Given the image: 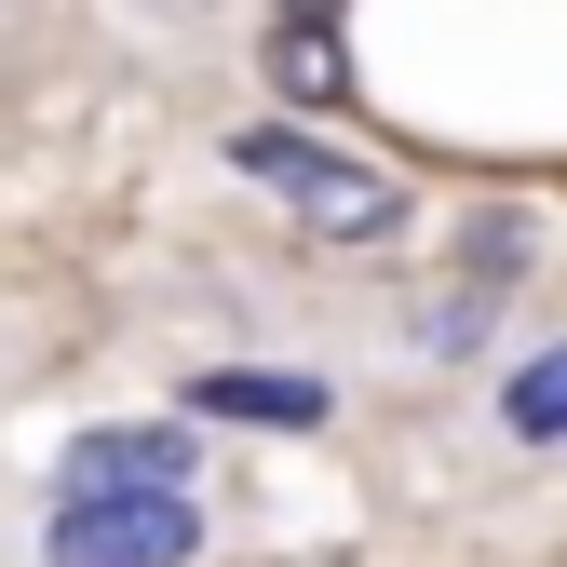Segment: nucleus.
I'll list each match as a JSON object with an SVG mask.
<instances>
[{
  "label": "nucleus",
  "mask_w": 567,
  "mask_h": 567,
  "mask_svg": "<svg viewBox=\"0 0 567 567\" xmlns=\"http://www.w3.org/2000/svg\"><path fill=\"white\" fill-rule=\"evenodd\" d=\"M501 433H527V446H567V338H554V351H527V365L501 379Z\"/></svg>",
  "instance_id": "nucleus-5"
},
{
  "label": "nucleus",
  "mask_w": 567,
  "mask_h": 567,
  "mask_svg": "<svg viewBox=\"0 0 567 567\" xmlns=\"http://www.w3.org/2000/svg\"><path fill=\"white\" fill-rule=\"evenodd\" d=\"M203 419H270V433H311L324 419V379H257V365H217V379H189Z\"/></svg>",
  "instance_id": "nucleus-4"
},
{
  "label": "nucleus",
  "mask_w": 567,
  "mask_h": 567,
  "mask_svg": "<svg viewBox=\"0 0 567 567\" xmlns=\"http://www.w3.org/2000/svg\"><path fill=\"white\" fill-rule=\"evenodd\" d=\"M203 501L189 486H54L41 501V567H189Z\"/></svg>",
  "instance_id": "nucleus-2"
},
{
  "label": "nucleus",
  "mask_w": 567,
  "mask_h": 567,
  "mask_svg": "<svg viewBox=\"0 0 567 567\" xmlns=\"http://www.w3.org/2000/svg\"><path fill=\"white\" fill-rule=\"evenodd\" d=\"M284 14H324V0H284Z\"/></svg>",
  "instance_id": "nucleus-7"
},
{
  "label": "nucleus",
  "mask_w": 567,
  "mask_h": 567,
  "mask_svg": "<svg viewBox=\"0 0 567 567\" xmlns=\"http://www.w3.org/2000/svg\"><path fill=\"white\" fill-rule=\"evenodd\" d=\"M270 82H284V95H311V109H324V95H351V54H338V28H324V14H284V41H270Z\"/></svg>",
  "instance_id": "nucleus-6"
},
{
  "label": "nucleus",
  "mask_w": 567,
  "mask_h": 567,
  "mask_svg": "<svg viewBox=\"0 0 567 567\" xmlns=\"http://www.w3.org/2000/svg\"><path fill=\"white\" fill-rule=\"evenodd\" d=\"M230 176H244V189H270V203H284V217H298L311 244H392V230H405V189H392L379 163L324 150V135H298V122H257V135H230Z\"/></svg>",
  "instance_id": "nucleus-1"
},
{
  "label": "nucleus",
  "mask_w": 567,
  "mask_h": 567,
  "mask_svg": "<svg viewBox=\"0 0 567 567\" xmlns=\"http://www.w3.org/2000/svg\"><path fill=\"white\" fill-rule=\"evenodd\" d=\"M203 446H189V419H95V433H68L54 486H189Z\"/></svg>",
  "instance_id": "nucleus-3"
}]
</instances>
